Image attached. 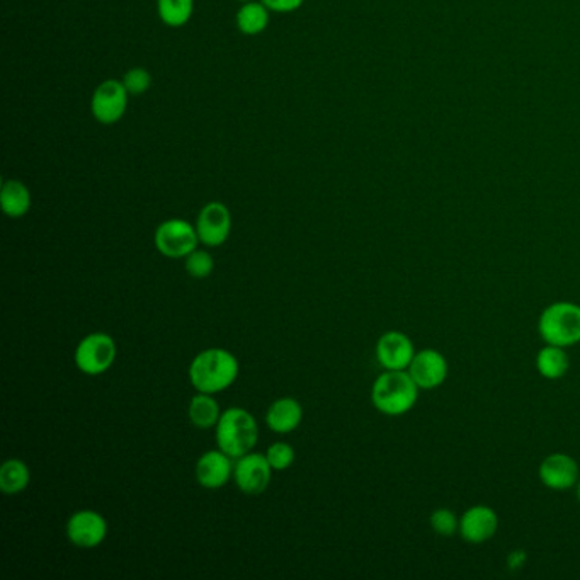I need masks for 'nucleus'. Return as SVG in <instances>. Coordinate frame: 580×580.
Returning a JSON list of instances; mask_svg holds the SVG:
<instances>
[{"label": "nucleus", "instance_id": "nucleus-1", "mask_svg": "<svg viewBox=\"0 0 580 580\" xmlns=\"http://www.w3.org/2000/svg\"><path fill=\"white\" fill-rule=\"evenodd\" d=\"M239 359L223 347H210L196 354L189 364V381L196 392L217 395L239 378Z\"/></svg>", "mask_w": 580, "mask_h": 580}, {"label": "nucleus", "instance_id": "nucleus-2", "mask_svg": "<svg viewBox=\"0 0 580 580\" xmlns=\"http://www.w3.org/2000/svg\"><path fill=\"white\" fill-rule=\"evenodd\" d=\"M421 388L412 380L409 371L385 370L371 388V402L375 409L388 417L404 416L414 409Z\"/></svg>", "mask_w": 580, "mask_h": 580}, {"label": "nucleus", "instance_id": "nucleus-3", "mask_svg": "<svg viewBox=\"0 0 580 580\" xmlns=\"http://www.w3.org/2000/svg\"><path fill=\"white\" fill-rule=\"evenodd\" d=\"M215 438L223 453H227L234 461L239 460L251 453L259 441L256 417L242 407L225 410L215 427Z\"/></svg>", "mask_w": 580, "mask_h": 580}, {"label": "nucleus", "instance_id": "nucleus-4", "mask_svg": "<svg viewBox=\"0 0 580 580\" xmlns=\"http://www.w3.org/2000/svg\"><path fill=\"white\" fill-rule=\"evenodd\" d=\"M538 332L546 344L570 347L580 342V305L557 302L548 305L538 320Z\"/></svg>", "mask_w": 580, "mask_h": 580}, {"label": "nucleus", "instance_id": "nucleus-5", "mask_svg": "<svg viewBox=\"0 0 580 580\" xmlns=\"http://www.w3.org/2000/svg\"><path fill=\"white\" fill-rule=\"evenodd\" d=\"M118 356L113 337L106 332H92L75 347V366L84 375L99 376L111 370Z\"/></svg>", "mask_w": 580, "mask_h": 580}, {"label": "nucleus", "instance_id": "nucleus-6", "mask_svg": "<svg viewBox=\"0 0 580 580\" xmlns=\"http://www.w3.org/2000/svg\"><path fill=\"white\" fill-rule=\"evenodd\" d=\"M155 249L167 259H186L201 244L196 225L171 218L160 223L154 235Z\"/></svg>", "mask_w": 580, "mask_h": 580}, {"label": "nucleus", "instance_id": "nucleus-7", "mask_svg": "<svg viewBox=\"0 0 580 580\" xmlns=\"http://www.w3.org/2000/svg\"><path fill=\"white\" fill-rule=\"evenodd\" d=\"M130 94L123 86V80H103L91 97V113L97 123L113 126L123 120L128 109Z\"/></svg>", "mask_w": 580, "mask_h": 580}, {"label": "nucleus", "instance_id": "nucleus-8", "mask_svg": "<svg viewBox=\"0 0 580 580\" xmlns=\"http://www.w3.org/2000/svg\"><path fill=\"white\" fill-rule=\"evenodd\" d=\"M108 521L101 512L92 509L75 511L67 521L65 533L72 545L84 550L97 548L108 538Z\"/></svg>", "mask_w": 580, "mask_h": 580}, {"label": "nucleus", "instance_id": "nucleus-9", "mask_svg": "<svg viewBox=\"0 0 580 580\" xmlns=\"http://www.w3.org/2000/svg\"><path fill=\"white\" fill-rule=\"evenodd\" d=\"M196 232L205 247H220L232 234V213L222 201H210L196 218Z\"/></svg>", "mask_w": 580, "mask_h": 580}, {"label": "nucleus", "instance_id": "nucleus-10", "mask_svg": "<svg viewBox=\"0 0 580 580\" xmlns=\"http://www.w3.org/2000/svg\"><path fill=\"white\" fill-rule=\"evenodd\" d=\"M273 478V467L262 453H247L235 460L234 480L240 492L249 495H259L268 490Z\"/></svg>", "mask_w": 580, "mask_h": 580}, {"label": "nucleus", "instance_id": "nucleus-11", "mask_svg": "<svg viewBox=\"0 0 580 580\" xmlns=\"http://www.w3.org/2000/svg\"><path fill=\"white\" fill-rule=\"evenodd\" d=\"M376 359L383 370H407L416 356V347L410 337L400 330H388L376 342Z\"/></svg>", "mask_w": 580, "mask_h": 580}, {"label": "nucleus", "instance_id": "nucleus-12", "mask_svg": "<svg viewBox=\"0 0 580 580\" xmlns=\"http://www.w3.org/2000/svg\"><path fill=\"white\" fill-rule=\"evenodd\" d=\"M407 371L421 390H434L446 381L450 366L438 349L427 347V349L417 351Z\"/></svg>", "mask_w": 580, "mask_h": 580}, {"label": "nucleus", "instance_id": "nucleus-13", "mask_svg": "<svg viewBox=\"0 0 580 580\" xmlns=\"http://www.w3.org/2000/svg\"><path fill=\"white\" fill-rule=\"evenodd\" d=\"M497 529H499L497 512L492 507L478 504L463 512L458 533L470 545H482L497 533Z\"/></svg>", "mask_w": 580, "mask_h": 580}, {"label": "nucleus", "instance_id": "nucleus-14", "mask_svg": "<svg viewBox=\"0 0 580 580\" xmlns=\"http://www.w3.org/2000/svg\"><path fill=\"white\" fill-rule=\"evenodd\" d=\"M579 473L577 461L565 453H553L546 456L545 460L541 461L540 470H538L541 484L558 492L575 487L579 482Z\"/></svg>", "mask_w": 580, "mask_h": 580}, {"label": "nucleus", "instance_id": "nucleus-15", "mask_svg": "<svg viewBox=\"0 0 580 580\" xmlns=\"http://www.w3.org/2000/svg\"><path fill=\"white\" fill-rule=\"evenodd\" d=\"M232 458L218 450L206 451L196 463V480L206 490H218L225 487L234 477Z\"/></svg>", "mask_w": 580, "mask_h": 580}, {"label": "nucleus", "instance_id": "nucleus-16", "mask_svg": "<svg viewBox=\"0 0 580 580\" xmlns=\"http://www.w3.org/2000/svg\"><path fill=\"white\" fill-rule=\"evenodd\" d=\"M303 421V407L293 397L274 400L266 412V424L276 434H290L296 431Z\"/></svg>", "mask_w": 580, "mask_h": 580}, {"label": "nucleus", "instance_id": "nucleus-17", "mask_svg": "<svg viewBox=\"0 0 580 580\" xmlns=\"http://www.w3.org/2000/svg\"><path fill=\"white\" fill-rule=\"evenodd\" d=\"M33 205L31 191L23 181L19 179H6L2 182V191H0V206L4 215L9 218H23L28 215Z\"/></svg>", "mask_w": 580, "mask_h": 580}, {"label": "nucleus", "instance_id": "nucleus-18", "mask_svg": "<svg viewBox=\"0 0 580 580\" xmlns=\"http://www.w3.org/2000/svg\"><path fill=\"white\" fill-rule=\"evenodd\" d=\"M222 414V409H220V405L215 400V395H210V393L198 392L189 402V421L194 427L203 429V431L211 429V427H217Z\"/></svg>", "mask_w": 580, "mask_h": 580}, {"label": "nucleus", "instance_id": "nucleus-19", "mask_svg": "<svg viewBox=\"0 0 580 580\" xmlns=\"http://www.w3.org/2000/svg\"><path fill=\"white\" fill-rule=\"evenodd\" d=\"M570 368V358L565 347L546 344L536 356V370L546 380H560L567 375Z\"/></svg>", "mask_w": 580, "mask_h": 580}, {"label": "nucleus", "instance_id": "nucleus-20", "mask_svg": "<svg viewBox=\"0 0 580 580\" xmlns=\"http://www.w3.org/2000/svg\"><path fill=\"white\" fill-rule=\"evenodd\" d=\"M269 9L261 0L245 2L237 11V28L245 36H257L264 33L269 26Z\"/></svg>", "mask_w": 580, "mask_h": 580}, {"label": "nucleus", "instance_id": "nucleus-21", "mask_svg": "<svg viewBox=\"0 0 580 580\" xmlns=\"http://www.w3.org/2000/svg\"><path fill=\"white\" fill-rule=\"evenodd\" d=\"M31 470L26 461L9 458L0 467V490L6 495H18L28 489Z\"/></svg>", "mask_w": 580, "mask_h": 580}, {"label": "nucleus", "instance_id": "nucleus-22", "mask_svg": "<svg viewBox=\"0 0 580 580\" xmlns=\"http://www.w3.org/2000/svg\"><path fill=\"white\" fill-rule=\"evenodd\" d=\"M194 0H157L160 21L169 28H181L193 18Z\"/></svg>", "mask_w": 580, "mask_h": 580}, {"label": "nucleus", "instance_id": "nucleus-23", "mask_svg": "<svg viewBox=\"0 0 580 580\" xmlns=\"http://www.w3.org/2000/svg\"><path fill=\"white\" fill-rule=\"evenodd\" d=\"M184 268L189 276L196 279H205L215 271V259L205 249H196L184 259Z\"/></svg>", "mask_w": 580, "mask_h": 580}, {"label": "nucleus", "instance_id": "nucleus-24", "mask_svg": "<svg viewBox=\"0 0 580 580\" xmlns=\"http://www.w3.org/2000/svg\"><path fill=\"white\" fill-rule=\"evenodd\" d=\"M429 524L436 535L444 536V538H450L460 529V519L456 518L455 512L448 507L436 509L429 518Z\"/></svg>", "mask_w": 580, "mask_h": 580}, {"label": "nucleus", "instance_id": "nucleus-25", "mask_svg": "<svg viewBox=\"0 0 580 580\" xmlns=\"http://www.w3.org/2000/svg\"><path fill=\"white\" fill-rule=\"evenodd\" d=\"M264 455L268 458L269 465L273 467L274 472H285L295 463L296 458L293 446L283 443V441L271 444Z\"/></svg>", "mask_w": 580, "mask_h": 580}, {"label": "nucleus", "instance_id": "nucleus-26", "mask_svg": "<svg viewBox=\"0 0 580 580\" xmlns=\"http://www.w3.org/2000/svg\"><path fill=\"white\" fill-rule=\"evenodd\" d=\"M123 86L130 96H142L152 87V75L143 67H133L123 77Z\"/></svg>", "mask_w": 580, "mask_h": 580}, {"label": "nucleus", "instance_id": "nucleus-27", "mask_svg": "<svg viewBox=\"0 0 580 580\" xmlns=\"http://www.w3.org/2000/svg\"><path fill=\"white\" fill-rule=\"evenodd\" d=\"M269 11L279 12V14H288L295 12L305 4V0H261Z\"/></svg>", "mask_w": 580, "mask_h": 580}, {"label": "nucleus", "instance_id": "nucleus-28", "mask_svg": "<svg viewBox=\"0 0 580 580\" xmlns=\"http://www.w3.org/2000/svg\"><path fill=\"white\" fill-rule=\"evenodd\" d=\"M526 558H528V555H526L524 550H514L507 557V567H509V570H519L521 567H524Z\"/></svg>", "mask_w": 580, "mask_h": 580}, {"label": "nucleus", "instance_id": "nucleus-29", "mask_svg": "<svg viewBox=\"0 0 580 580\" xmlns=\"http://www.w3.org/2000/svg\"><path fill=\"white\" fill-rule=\"evenodd\" d=\"M575 490H577V499H579L580 502V480L577 482V485H575Z\"/></svg>", "mask_w": 580, "mask_h": 580}, {"label": "nucleus", "instance_id": "nucleus-30", "mask_svg": "<svg viewBox=\"0 0 580 580\" xmlns=\"http://www.w3.org/2000/svg\"><path fill=\"white\" fill-rule=\"evenodd\" d=\"M239 2H242V4H245V2H251V0H239Z\"/></svg>", "mask_w": 580, "mask_h": 580}]
</instances>
